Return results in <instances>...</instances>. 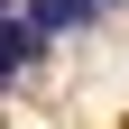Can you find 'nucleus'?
Listing matches in <instances>:
<instances>
[{
	"instance_id": "nucleus-3",
	"label": "nucleus",
	"mask_w": 129,
	"mask_h": 129,
	"mask_svg": "<svg viewBox=\"0 0 129 129\" xmlns=\"http://www.w3.org/2000/svg\"><path fill=\"white\" fill-rule=\"evenodd\" d=\"M83 9H92V19H102V9H120V0H83Z\"/></svg>"
},
{
	"instance_id": "nucleus-2",
	"label": "nucleus",
	"mask_w": 129,
	"mask_h": 129,
	"mask_svg": "<svg viewBox=\"0 0 129 129\" xmlns=\"http://www.w3.org/2000/svg\"><path fill=\"white\" fill-rule=\"evenodd\" d=\"M19 19L37 28V37H74V28H83L92 9H83V0H19Z\"/></svg>"
},
{
	"instance_id": "nucleus-1",
	"label": "nucleus",
	"mask_w": 129,
	"mask_h": 129,
	"mask_svg": "<svg viewBox=\"0 0 129 129\" xmlns=\"http://www.w3.org/2000/svg\"><path fill=\"white\" fill-rule=\"evenodd\" d=\"M37 64H46V37L19 19V9H0V92L19 83V74H37Z\"/></svg>"
}]
</instances>
